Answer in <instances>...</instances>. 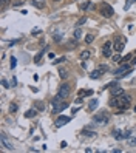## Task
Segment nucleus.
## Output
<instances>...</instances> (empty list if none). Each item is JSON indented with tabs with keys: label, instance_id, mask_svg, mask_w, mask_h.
I'll use <instances>...</instances> for the list:
<instances>
[{
	"label": "nucleus",
	"instance_id": "obj_10",
	"mask_svg": "<svg viewBox=\"0 0 136 153\" xmlns=\"http://www.w3.org/2000/svg\"><path fill=\"white\" fill-rule=\"evenodd\" d=\"M68 122H70V118H68V116L60 115V116L56 119V127H57V128H59V127H63V125L68 124Z\"/></svg>",
	"mask_w": 136,
	"mask_h": 153
},
{
	"label": "nucleus",
	"instance_id": "obj_11",
	"mask_svg": "<svg viewBox=\"0 0 136 153\" xmlns=\"http://www.w3.org/2000/svg\"><path fill=\"white\" fill-rule=\"evenodd\" d=\"M31 5L36 6L37 10H43V8L47 6V2H45V0H31Z\"/></svg>",
	"mask_w": 136,
	"mask_h": 153
},
{
	"label": "nucleus",
	"instance_id": "obj_5",
	"mask_svg": "<svg viewBox=\"0 0 136 153\" xmlns=\"http://www.w3.org/2000/svg\"><path fill=\"white\" fill-rule=\"evenodd\" d=\"M108 88H110V94H111V96H121V94L124 93L122 85H117V82H110V84H108Z\"/></svg>",
	"mask_w": 136,
	"mask_h": 153
},
{
	"label": "nucleus",
	"instance_id": "obj_1",
	"mask_svg": "<svg viewBox=\"0 0 136 153\" xmlns=\"http://www.w3.org/2000/svg\"><path fill=\"white\" fill-rule=\"evenodd\" d=\"M93 122L94 124H99V125H107L108 122H110V115L107 113V111H99L98 115L93 116Z\"/></svg>",
	"mask_w": 136,
	"mask_h": 153
},
{
	"label": "nucleus",
	"instance_id": "obj_16",
	"mask_svg": "<svg viewBox=\"0 0 136 153\" xmlns=\"http://www.w3.org/2000/svg\"><path fill=\"white\" fill-rule=\"evenodd\" d=\"M113 138H115L116 139V141H121V139H122V133H121V130L119 128H116V130H113Z\"/></svg>",
	"mask_w": 136,
	"mask_h": 153
},
{
	"label": "nucleus",
	"instance_id": "obj_2",
	"mask_svg": "<svg viewBox=\"0 0 136 153\" xmlns=\"http://www.w3.org/2000/svg\"><path fill=\"white\" fill-rule=\"evenodd\" d=\"M117 101H119V107H117V108L125 111V110L130 107V104H131V96H128V94H125V93H122L121 96H117Z\"/></svg>",
	"mask_w": 136,
	"mask_h": 153
},
{
	"label": "nucleus",
	"instance_id": "obj_13",
	"mask_svg": "<svg viewBox=\"0 0 136 153\" xmlns=\"http://www.w3.org/2000/svg\"><path fill=\"white\" fill-rule=\"evenodd\" d=\"M102 70L101 68H96L94 71H91V73H90V79H99V78H102Z\"/></svg>",
	"mask_w": 136,
	"mask_h": 153
},
{
	"label": "nucleus",
	"instance_id": "obj_31",
	"mask_svg": "<svg viewBox=\"0 0 136 153\" xmlns=\"http://www.w3.org/2000/svg\"><path fill=\"white\" fill-rule=\"evenodd\" d=\"M60 40H62V34H54V42H60Z\"/></svg>",
	"mask_w": 136,
	"mask_h": 153
},
{
	"label": "nucleus",
	"instance_id": "obj_6",
	"mask_svg": "<svg viewBox=\"0 0 136 153\" xmlns=\"http://www.w3.org/2000/svg\"><path fill=\"white\" fill-rule=\"evenodd\" d=\"M70 93H71V87H70V84H62L60 87H59L57 96H60L62 99H65V97L70 96Z\"/></svg>",
	"mask_w": 136,
	"mask_h": 153
},
{
	"label": "nucleus",
	"instance_id": "obj_18",
	"mask_svg": "<svg viewBox=\"0 0 136 153\" xmlns=\"http://www.w3.org/2000/svg\"><path fill=\"white\" fill-rule=\"evenodd\" d=\"M96 107H98V99H91V101H90V104H88V110L93 111Z\"/></svg>",
	"mask_w": 136,
	"mask_h": 153
},
{
	"label": "nucleus",
	"instance_id": "obj_24",
	"mask_svg": "<svg viewBox=\"0 0 136 153\" xmlns=\"http://www.w3.org/2000/svg\"><path fill=\"white\" fill-rule=\"evenodd\" d=\"M17 108H19V107H17L16 102H11V104H10V113H16Z\"/></svg>",
	"mask_w": 136,
	"mask_h": 153
},
{
	"label": "nucleus",
	"instance_id": "obj_23",
	"mask_svg": "<svg viewBox=\"0 0 136 153\" xmlns=\"http://www.w3.org/2000/svg\"><path fill=\"white\" fill-rule=\"evenodd\" d=\"M90 6H91V3H90V0H85V3H82V5H80L79 8H80V10H82V11H84V10L87 11Z\"/></svg>",
	"mask_w": 136,
	"mask_h": 153
},
{
	"label": "nucleus",
	"instance_id": "obj_30",
	"mask_svg": "<svg viewBox=\"0 0 136 153\" xmlns=\"http://www.w3.org/2000/svg\"><path fill=\"white\" fill-rule=\"evenodd\" d=\"M65 60H67L65 57H59V59H56V60L53 62V64H54V65H57V64H62V62H65Z\"/></svg>",
	"mask_w": 136,
	"mask_h": 153
},
{
	"label": "nucleus",
	"instance_id": "obj_40",
	"mask_svg": "<svg viewBox=\"0 0 136 153\" xmlns=\"http://www.w3.org/2000/svg\"><path fill=\"white\" fill-rule=\"evenodd\" d=\"M60 147H62V148H65V147H67V142H65V141H62V142H60Z\"/></svg>",
	"mask_w": 136,
	"mask_h": 153
},
{
	"label": "nucleus",
	"instance_id": "obj_32",
	"mask_svg": "<svg viewBox=\"0 0 136 153\" xmlns=\"http://www.w3.org/2000/svg\"><path fill=\"white\" fill-rule=\"evenodd\" d=\"M16 65H17L16 57H11V70H14V68H16Z\"/></svg>",
	"mask_w": 136,
	"mask_h": 153
},
{
	"label": "nucleus",
	"instance_id": "obj_42",
	"mask_svg": "<svg viewBox=\"0 0 136 153\" xmlns=\"http://www.w3.org/2000/svg\"><path fill=\"white\" fill-rule=\"evenodd\" d=\"M131 62H133V65H136V57H135V59H133V60H131Z\"/></svg>",
	"mask_w": 136,
	"mask_h": 153
},
{
	"label": "nucleus",
	"instance_id": "obj_19",
	"mask_svg": "<svg viewBox=\"0 0 136 153\" xmlns=\"http://www.w3.org/2000/svg\"><path fill=\"white\" fill-rule=\"evenodd\" d=\"M74 40H79L80 37H82V30H80V28H76V31H74Z\"/></svg>",
	"mask_w": 136,
	"mask_h": 153
},
{
	"label": "nucleus",
	"instance_id": "obj_44",
	"mask_svg": "<svg viewBox=\"0 0 136 153\" xmlns=\"http://www.w3.org/2000/svg\"><path fill=\"white\" fill-rule=\"evenodd\" d=\"M53 2H59V0H53Z\"/></svg>",
	"mask_w": 136,
	"mask_h": 153
},
{
	"label": "nucleus",
	"instance_id": "obj_28",
	"mask_svg": "<svg viewBox=\"0 0 136 153\" xmlns=\"http://www.w3.org/2000/svg\"><path fill=\"white\" fill-rule=\"evenodd\" d=\"M59 76H60L62 79H67V78H68V71H65V70H60V71H59Z\"/></svg>",
	"mask_w": 136,
	"mask_h": 153
},
{
	"label": "nucleus",
	"instance_id": "obj_22",
	"mask_svg": "<svg viewBox=\"0 0 136 153\" xmlns=\"http://www.w3.org/2000/svg\"><path fill=\"white\" fill-rule=\"evenodd\" d=\"M111 59H113V62H116V64H121V60H122V56L117 53V54H113L111 56Z\"/></svg>",
	"mask_w": 136,
	"mask_h": 153
},
{
	"label": "nucleus",
	"instance_id": "obj_43",
	"mask_svg": "<svg viewBox=\"0 0 136 153\" xmlns=\"http://www.w3.org/2000/svg\"><path fill=\"white\" fill-rule=\"evenodd\" d=\"M133 110H135V113H136V105H135V108H133Z\"/></svg>",
	"mask_w": 136,
	"mask_h": 153
},
{
	"label": "nucleus",
	"instance_id": "obj_14",
	"mask_svg": "<svg viewBox=\"0 0 136 153\" xmlns=\"http://www.w3.org/2000/svg\"><path fill=\"white\" fill-rule=\"evenodd\" d=\"M90 56H91V51H90V49H85V51H82L79 54V59L80 60H87V59H90Z\"/></svg>",
	"mask_w": 136,
	"mask_h": 153
},
{
	"label": "nucleus",
	"instance_id": "obj_3",
	"mask_svg": "<svg viewBox=\"0 0 136 153\" xmlns=\"http://www.w3.org/2000/svg\"><path fill=\"white\" fill-rule=\"evenodd\" d=\"M99 14L102 17H105V19H110V17L115 16V10H113V6L107 5V3H102L101 8H99Z\"/></svg>",
	"mask_w": 136,
	"mask_h": 153
},
{
	"label": "nucleus",
	"instance_id": "obj_15",
	"mask_svg": "<svg viewBox=\"0 0 136 153\" xmlns=\"http://www.w3.org/2000/svg\"><path fill=\"white\" fill-rule=\"evenodd\" d=\"M84 136H87V138H94L96 136V132H93V130H90V128H84V132H82Z\"/></svg>",
	"mask_w": 136,
	"mask_h": 153
},
{
	"label": "nucleus",
	"instance_id": "obj_29",
	"mask_svg": "<svg viewBox=\"0 0 136 153\" xmlns=\"http://www.w3.org/2000/svg\"><path fill=\"white\" fill-rule=\"evenodd\" d=\"M131 59V54H125L124 57H122V60H121V64H127V62H128Z\"/></svg>",
	"mask_w": 136,
	"mask_h": 153
},
{
	"label": "nucleus",
	"instance_id": "obj_35",
	"mask_svg": "<svg viewBox=\"0 0 136 153\" xmlns=\"http://www.w3.org/2000/svg\"><path fill=\"white\" fill-rule=\"evenodd\" d=\"M98 68H101L102 71H108V67H107V65H99Z\"/></svg>",
	"mask_w": 136,
	"mask_h": 153
},
{
	"label": "nucleus",
	"instance_id": "obj_8",
	"mask_svg": "<svg viewBox=\"0 0 136 153\" xmlns=\"http://www.w3.org/2000/svg\"><path fill=\"white\" fill-rule=\"evenodd\" d=\"M65 108H68V102H59V104H56V105H53V113L54 115H59V113H62Z\"/></svg>",
	"mask_w": 136,
	"mask_h": 153
},
{
	"label": "nucleus",
	"instance_id": "obj_39",
	"mask_svg": "<svg viewBox=\"0 0 136 153\" xmlns=\"http://www.w3.org/2000/svg\"><path fill=\"white\" fill-rule=\"evenodd\" d=\"M78 110H79V108H73V110H71V115H73V116H74L76 113H78Z\"/></svg>",
	"mask_w": 136,
	"mask_h": 153
},
{
	"label": "nucleus",
	"instance_id": "obj_7",
	"mask_svg": "<svg viewBox=\"0 0 136 153\" xmlns=\"http://www.w3.org/2000/svg\"><path fill=\"white\" fill-rule=\"evenodd\" d=\"M0 142H2V147L3 148H6V150H14V145H12V142L8 141V138H6L5 133L0 134Z\"/></svg>",
	"mask_w": 136,
	"mask_h": 153
},
{
	"label": "nucleus",
	"instance_id": "obj_12",
	"mask_svg": "<svg viewBox=\"0 0 136 153\" xmlns=\"http://www.w3.org/2000/svg\"><path fill=\"white\" fill-rule=\"evenodd\" d=\"M108 107H113V108H117L119 107V101H117V96H111L108 99Z\"/></svg>",
	"mask_w": 136,
	"mask_h": 153
},
{
	"label": "nucleus",
	"instance_id": "obj_27",
	"mask_svg": "<svg viewBox=\"0 0 136 153\" xmlns=\"http://www.w3.org/2000/svg\"><path fill=\"white\" fill-rule=\"evenodd\" d=\"M84 23H87V17H80L78 20V23H76V26H82Z\"/></svg>",
	"mask_w": 136,
	"mask_h": 153
},
{
	"label": "nucleus",
	"instance_id": "obj_37",
	"mask_svg": "<svg viewBox=\"0 0 136 153\" xmlns=\"http://www.w3.org/2000/svg\"><path fill=\"white\" fill-rule=\"evenodd\" d=\"M12 87H17V79H16V76H12Z\"/></svg>",
	"mask_w": 136,
	"mask_h": 153
},
{
	"label": "nucleus",
	"instance_id": "obj_38",
	"mask_svg": "<svg viewBox=\"0 0 136 153\" xmlns=\"http://www.w3.org/2000/svg\"><path fill=\"white\" fill-rule=\"evenodd\" d=\"M8 2H10V0H2V8H5Z\"/></svg>",
	"mask_w": 136,
	"mask_h": 153
},
{
	"label": "nucleus",
	"instance_id": "obj_41",
	"mask_svg": "<svg viewBox=\"0 0 136 153\" xmlns=\"http://www.w3.org/2000/svg\"><path fill=\"white\" fill-rule=\"evenodd\" d=\"M130 144H136V139H130Z\"/></svg>",
	"mask_w": 136,
	"mask_h": 153
},
{
	"label": "nucleus",
	"instance_id": "obj_25",
	"mask_svg": "<svg viewBox=\"0 0 136 153\" xmlns=\"http://www.w3.org/2000/svg\"><path fill=\"white\" fill-rule=\"evenodd\" d=\"M36 108H37L39 111H43V110H45V105H43V102L37 101V102H36Z\"/></svg>",
	"mask_w": 136,
	"mask_h": 153
},
{
	"label": "nucleus",
	"instance_id": "obj_26",
	"mask_svg": "<svg viewBox=\"0 0 136 153\" xmlns=\"http://www.w3.org/2000/svg\"><path fill=\"white\" fill-rule=\"evenodd\" d=\"M93 40H94V36L93 34H87V36H85V43H91Z\"/></svg>",
	"mask_w": 136,
	"mask_h": 153
},
{
	"label": "nucleus",
	"instance_id": "obj_36",
	"mask_svg": "<svg viewBox=\"0 0 136 153\" xmlns=\"http://www.w3.org/2000/svg\"><path fill=\"white\" fill-rule=\"evenodd\" d=\"M84 94H85V96H91V94H93V90H87V91H84Z\"/></svg>",
	"mask_w": 136,
	"mask_h": 153
},
{
	"label": "nucleus",
	"instance_id": "obj_4",
	"mask_svg": "<svg viewBox=\"0 0 136 153\" xmlns=\"http://www.w3.org/2000/svg\"><path fill=\"white\" fill-rule=\"evenodd\" d=\"M113 42L111 40H108V42H105L102 45V56L104 57H107V59H110V57L113 56Z\"/></svg>",
	"mask_w": 136,
	"mask_h": 153
},
{
	"label": "nucleus",
	"instance_id": "obj_21",
	"mask_svg": "<svg viewBox=\"0 0 136 153\" xmlns=\"http://www.w3.org/2000/svg\"><path fill=\"white\" fill-rule=\"evenodd\" d=\"M136 2V0H125V5H124V11H128L130 6L133 5V3Z\"/></svg>",
	"mask_w": 136,
	"mask_h": 153
},
{
	"label": "nucleus",
	"instance_id": "obj_9",
	"mask_svg": "<svg viewBox=\"0 0 136 153\" xmlns=\"http://www.w3.org/2000/svg\"><path fill=\"white\" fill-rule=\"evenodd\" d=\"M124 47H125L124 40H121L119 37H116V39H115V42H113V48H115V51H116V53H122Z\"/></svg>",
	"mask_w": 136,
	"mask_h": 153
},
{
	"label": "nucleus",
	"instance_id": "obj_33",
	"mask_svg": "<svg viewBox=\"0 0 136 153\" xmlns=\"http://www.w3.org/2000/svg\"><path fill=\"white\" fill-rule=\"evenodd\" d=\"M2 85H3L5 88H10V87H11V85H8V80H6V79H2Z\"/></svg>",
	"mask_w": 136,
	"mask_h": 153
},
{
	"label": "nucleus",
	"instance_id": "obj_17",
	"mask_svg": "<svg viewBox=\"0 0 136 153\" xmlns=\"http://www.w3.org/2000/svg\"><path fill=\"white\" fill-rule=\"evenodd\" d=\"M43 54H45V48L40 49V51L37 53V56L34 57V62H36V64H40V59H42V56H43Z\"/></svg>",
	"mask_w": 136,
	"mask_h": 153
},
{
	"label": "nucleus",
	"instance_id": "obj_20",
	"mask_svg": "<svg viewBox=\"0 0 136 153\" xmlns=\"http://www.w3.org/2000/svg\"><path fill=\"white\" fill-rule=\"evenodd\" d=\"M34 116H36V110H34V108H31V110H28V111L25 113V118H28V119L34 118Z\"/></svg>",
	"mask_w": 136,
	"mask_h": 153
},
{
	"label": "nucleus",
	"instance_id": "obj_34",
	"mask_svg": "<svg viewBox=\"0 0 136 153\" xmlns=\"http://www.w3.org/2000/svg\"><path fill=\"white\" fill-rule=\"evenodd\" d=\"M31 34H33V36H36V34H40V30H39V28H34L33 31H31Z\"/></svg>",
	"mask_w": 136,
	"mask_h": 153
}]
</instances>
